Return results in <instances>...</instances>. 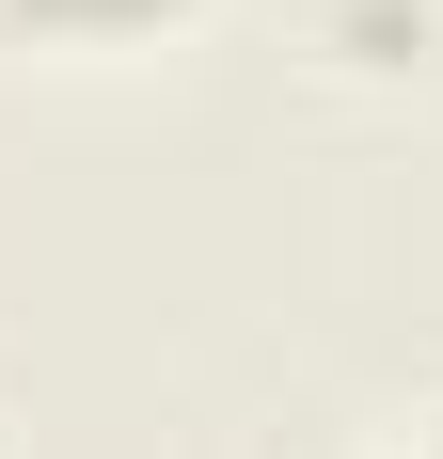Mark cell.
<instances>
[{
    "label": "cell",
    "mask_w": 443,
    "mask_h": 459,
    "mask_svg": "<svg viewBox=\"0 0 443 459\" xmlns=\"http://www.w3.org/2000/svg\"><path fill=\"white\" fill-rule=\"evenodd\" d=\"M48 48H127V32H159V16H190V0H16Z\"/></svg>",
    "instance_id": "obj_1"
},
{
    "label": "cell",
    "mask_w": 443,
    "mask_h": 459,
    "mask_svg": "<svg viewBox=\"0 0 443 459\" xmlns=\"http://www.w3.org/2000/svg\"><path fill=\"white\" fill-rule=\"evenodd\" d=\"M412 459H443V428H428V444H412Z\"/></svg>",
    "instance_id": "obj_2"
}]
</instances>
